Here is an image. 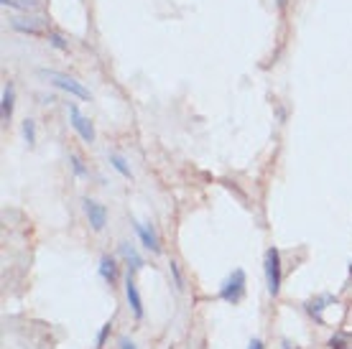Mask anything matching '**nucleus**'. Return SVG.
Segmentation results:
<instances>
[{"label": "nucleus", "instance_id": "f257e3e1", "mask_svg": "<svg viewBox=\"0 0 352 349\" xmlns=\"http://www.w3.org/2000/svg\"><path fill=\"white\" fill-rule=\"evenodd\" d=\"M41 77L52 85V87L62 89L64 95L74 97V100H82V102H87L89 97V89L82 85L77 77H72V74H67V71H59V69H41Z\"/></svg>", "mask_w": 352, "mask_h": 349}, {"label": "nucleus", "instance_id": "f03ea898", "mask_svg": "<svg viewBox=\"0 0 352 349\" xmlns=\"http://www.w3.org/2000/svg\"><path fill=\"white\" fill-rule=\"evenodd\" d=\"M245 293H248V275L243 268H235V271L230 273L228 278L222 280L220 291H217L220 301H225V304H230V306L240 304V301L245 298Z\"/></svg>", "mask_w": 352, "mask_h": 349}, {"label": "nucleus", "instance_id": "7ed1b4c3", "mask_svg": "<svg viewBox=\"0 0 352 349\" xmlns=\"http://www.w3.org/2000/svg\"><path fill=\"white\" fill-rule=\"evenodd\" d=\"M263 273H265V286L273 298L281 293L283 283V268H281V253L278 247H268L263 255Z\"/></svg>", "mask_w": 352, "mask_h": 349}, {"label": "nucleus", "instance_id": "20e7f679", "mask_svg": "<svg viewBox=\"0 0 352 349\" xmlns=\"http://www.w3.org/2000/svg\"><path fill=\"white\" fill-rule=\"evenodd\" d=\"M10 28L21 36H36V38H46L49 34L46 18L41 13H23V16L10 18Z\"/></svg>", "mask_w": 352, "mask_h": 349}, {"label": "nucleus", "instance_id": "39448f33", "mask_svg": "<svg viewBox=\"0 0 352 349\" xmlns=\"http://www.w3.org/2000/svg\"><path fill=\"white\" fill-rule=\"evenodd\" d=\"M67 115H69V125H72V131L77 133L82 138V143H87V146H92L97 138V133H95V125H92V120H89L87 115L82 113L77 105H69V110H67Z\"/></svg>", "mask_w": 352, "mask_h": 349}, {"label": "nucleus", "instance_id": "423d86ee", "mask_svg": "<svg viewBox=\"0 0 352 349\" xmlns=\"http://www.w3.org/2000/svg\"><path fill=\"white\" fill-rule=\"evenodd\" d=\"M82 210H85V217H87L89 227L95 229V232H102L107 225V207L105 204H100L97 199H89L85 196L82 199Z\"/></svg>", "mask_w": 352, "mask_h": 349}, {"label": "nucleus", "instance_id": "0eeeda50", "mask_svg": "<svg viewBox=\"0 0 352 349\" xmlns=\"http://www.w3.org/2000/svg\"><path fill=\"white\" fill-rule=\"evenodd\" d=\"M133 229H135V235L141 240V245L153 255H161V237L159 232L153 229V225L148 222H133Z\"/></svg>", "mask_w": 352, "mask_h": 349}, {"label": "nucleus", "instance_id": "6e6552de", "mask_svg": "<svg viewBox=\"0 0 352 349\" xmlns=\"http://www.w3.org/2000/svg\"><path fill=\"white\" fill-rule=\"evenodd\" d=\"M125 298H128V306H131L133 316L141 322L143 316H146V311H143V298H141L138 286H135V273L133 271H128V275H125Z\"/></svg>", "mask_w": 352, "mask_h": 349}, {"label": "nucleus", "instance_id": "1a4fd4ad", "mask_svg": "<svg viewBox=\"0 0 352 349\" xmlns=\"http://www.w3.org/2000/svg\"><path fill=\"white\" fill-rule=\"evenodd\" d=\"M13 113H16V85L6 82L3 97H0V120H3V125H8L13 120Z\"/></svg>", "mask_w": 352, "mask_h": 349}, {"label": "nucleus", "instance_id": "9d476101", "mask_svg": "<svg viewBox=\"0 0 352 349\" xmlns=\"http://www.w3.org/2000/svg\"><path fill=\"white\" fill-rule=\"evenodd\" d=\"M97 275L105 280L107 286H115L120 280V265H118V258L113 255H102L100 258V265H97Z\"/></svg>", "mask_w": 352, "mask_h": 349}, {"label": "nucleus", "instance_id": "9b49d317", "mask_svg": "<svg viewBox=\"0 0 352 349\" xmlns=\"http://www.w3.org/2000/svg\"><path fill=\"white\" fill-rule=\"evenodd\" d=\"M118 255H120V260L128 265V271H141L143 268V258L138 255V250L133 247L131 243H120V247H118Z\"/></svg>", "mask_w": 352, "mask_h": 349}, {"label": "nucleus", "instance_id": "f8f14e48", "mask_svg": "<svg viewBox=\"0 0 352 349\" xmlns=\"http://www.w3.org/2000/svg\"><path fill=\"white\" fill-rule=\"evenodd\" d=\"M3 8L18 10V13H41V0H0Z\"/></svg>", "mask_w": 352, "mask_h": 349}, {"label": "nucleus", "instance_id": "ddd939ff", "mask_svg": "<svg viewBox=\"0 0 352 349\" xmlns=\"http://www.w3.org/2000/svg\"><path fill=\"white\" fill-rule=\"evenodd\" d=\"M329 304H335V296H319V298H314V301H309V304H307L309 316H314L319 324H324V316H322V311H324V308H329Z\"/></svg>", "mask_w": 352, "mask_h": 349}, {"label": "nucleus", "instance_id": "4468645a", "mask_svg": "<svg viewBox=\"0 0 352 349\" xmlns=\"http://www.w3.org/2000/svg\"><path fill=\"white\" fill-rule=\"evenodd\" d=\"M46 41H49V46H52V49H56V52H62V54L69 52V41H67V36L59 34V31H54V28H49Z\"/></svg>", "mask_w": 352, "mask_h": 349}, {"label": "nucleus", "instance_id": "2eb2a0df", "mask_svg": "<svg viewBox=\"0 0 352 349\" xmlns=\"http://www.w3.org/2000/svg\"><path fill=\"white\" fill-rule=\"evenodd\" d=\"M110 164H113V168L123 176V179H131V166H128V161H125L120 153H110Z\"/></svg>", "mask_w": 352, "mask_h": 349}, {"label": "nucleus", "instance_id": "dca6fc26", "mask_svg": "<svg viewBox=\"0 0 352 349\" xmlns=\"http://www.w3.org/2000/svg\"><path fill=\"white\" fill-rule=\"evenodd\" d=\"M69 168H72V174L77 176V179H85V176H89L87 166H85V161H82L77 153H69Z\"/></svg>", "mask_w": 352, "mask_h": 349}, {"label": "nucleus", "instance_id": "f3484780", "mask_svg": "<svg viewBox=\"0 0 352 349\" xmlns=\"http://www.w3.org/2000/svg\"><path fill=\"white\" fill-rule=\"evenodd\" d=\"M21 133H23V140L28 143V148H34V146H36V122L31 120V117H26V120H23V125H21Z\"/></svg>", "mask_w": 352, "mask_h": 349}, {"label": "nucleus", "instance_id": "a211bd4d", "mask_svg": "<svg viewBox=\"0 0 352 349\" xmlns=\"http://www.w3.org/2000/svg\"><path fill=\"white\" fill-rule=\"evenodd\" d=\"M350 341H352V337L350 334H344V332H337L332 339H329V349H347L350 347Z\"/></svg>", "mask_w": 352, "mask_h": 349}, {"label": "nucleus", "instance_id": "6ab92c4d", "mask_svg": "<svg viewBox=\"0 0 352 349\" xmlns=\"http://www.w3.org/2000/svg\"><path fill=\"white\" fill-rule=\"evenodd\" d=\"M168 273H171V278H174L176 291H184V275H182V271H179V262L176 260L168 262Z\"/></svg>", "mask_w": 352, "mask_h": 349}, {"label": "nucleus", "instance_id": "aec40b11", "mask_svg": "<svg viewBox=\"0 0 352 349\" xmlns=\"http://www.w3.org/2000/svg\"><path fill=\"white\" fill-rule=\"evenodd\" d=\"M110 332H113V322L102 324V329H100V332H97V337H95V349L105 347V341H107V337H110Z\"/></svg>", "mask_w": 352, "mask_h": 349}, {"label": "nucleus", "instance_id": "412c9836", "mask_svg": "<svg viewBox=\"0 0 352 349\" xmlns=\"http://www.w3.org/2000/svg\"><path fill=\"white\" fill-rule=\"evenodd\" d=\"M118 349H135V344H133L128 337H120V339H118Z\"/></svg>", "mask_w": 352, "mask_h": 349}, {"label": "nucleus", "instance_id": "4be33fe9", "mask_svg": "<svg viewBox=\"0 0 352 349\" xmlns=\"http://www.w3.org/2000/svg\"><path fill=\"white\" fill-rule=\"evenodd\" d=\"M248 349H263V341H261V339H250Z\"/></svg>", "mask_w": 352, "mask_h": 349}, {"label": "nucleus", "instance_id": "5701e85b", "mask_svg": "<svg viewBox=\"0 0 352 349\" xmlns=\"http://www.w3.org/2000/svg\"><path fill=\"white\" fill-rule=\"evenodd\" d=\"M281 349H299V347H296V344H291V341H283Z\"/></svg>", "mask_w": 352, "mask_h": 349}]
</instances>
